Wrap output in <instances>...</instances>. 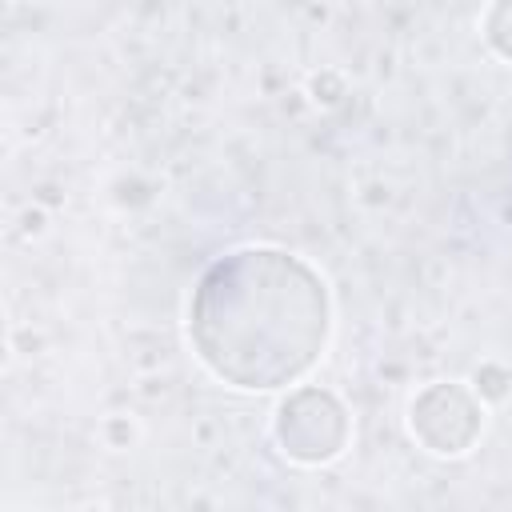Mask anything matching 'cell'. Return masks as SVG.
Wrapping results in <instances>:
<instances>
[{"label": "cell", "mask_w": 512, "mask_h": 512, "mask_svg": "<svg viewBox=\"0 0 512 512\" xmlns=\"http://www.w3.org/2000/svg\"><path fill=\"white\" fill-rule=\"evenodd\" d=\"M188 316L196 352L220 380L280 388L316 364L328 336V292L304 260L248 248L200 280Z\"/></svg>", "instance_id": "1"}, {"label": "cell", "mask_w": 512, "mask_h": 512, "mask_svg": "<svg viewBox=\"0 0 512 512\" xmlns=\"http://www.w3.org/2000/svg\"><path fill=\"white\" fill-rule=\"evenodd\" d=\"M276 440H280L284 456H292L300 464H324V460L340 456L344 440H348V420H344L340 400L332 392L300 388L276 412Z\"/></svg>", "instance_id": "2"}, {"label": "cell", "mask_w": 512, "mask_h": 512, "mask_svg": "<svg viewBox=\"0 0 512 512\" xmlns=\"http://www.w3.org/2000/svg\"><path fill=\"white\" fill-rule=\"evenodd\" d=\"M412 436L436 456H460L472 448V440L484 428V408L476 396L460 384H432L424 388L408 408Z\"/></svg>", "instance_id": "3"}, {"label": "cell", "mask_w": 512, "mask_h": 512, "mask_svg": "<svg viewBox=\"0 0 512 512\" xmlns=\"http://www.w3.org/2000/svg\"><path fill=\"white\" fill-rule=\"evenodd\" d=\"M488 40L496 44V52L512 56V0H500L488 12Z\"/></svg>", "instance_id": "4"}]
</instances>
